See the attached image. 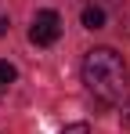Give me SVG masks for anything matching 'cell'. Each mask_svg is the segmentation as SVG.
Masks as SVG:
<instances>
[{"instance_id": "cell-7", "label": "cell", "mask_w": 130, "mask_h": 134, "mask_svg": "<svg viewBox=\"0 0 130 134\" xmlns=\"http://www.w3.org/2000/svg\"><path fill=\"white\" fill-rule=\"evenodd\" d=\"M7 33V15H0V36Z\"/></svg>"}, {"instance_id": "cell-4", "label": "cell", "mask_w": 130, "mask_h": 134, "mask_svg": "<svg viewBox=\"0 0 130 134\" xmlns=\"http://www.w3.org/2000/svg\"><path fill=\"white\" fill-rule=\"evenodd\" d=\"M15 80H18V69L11 65V62H4V58H0V94H4L7 87H11Z\"/></svg>"}, {"instance_id": "cell-3", "label": "cell", "mask_w": 130, "mask_h": 134, "mask_svg": "<svg viewBox=\"0 0 130 134\" xmlns=\"http://www.w3.org/2000/svg\"><path fill=\"white\" fill-rule=\"evenodd\" d=\"M83 29H105V7L87 4L83 7Z\"/></svg>"}, {"instance_id": "cell-6", "label": "cell", "mask_w": 130, "mask_h": 134, "mask_svg": "<svg viewBox=\"0 0 130 134\" xmlns=\"http://www.w3.org/2000/svg\"><path fill=\"white\" fill-rule=\"evenodd\" d=\"M62 134H90V127H87V123H65Z\"/></svg>"}, {"instance_id": "cell-5", "label": "cell", "mask_w": 130, "mask_h": 134, "mask_svg": "<svg viewBox=\"0 0 130 134\" xmlns=\"http://www.w3.org/2000/svg\"><path fill=\"white\" fill-rule=\"evenodd\" d=\"M119 123H123V131H130V98L119 105Z\"/></svg>"}, {"instance_id": "cell-1", "label": "cell", "mask_w": 130, "mask_h": 134, "mask_svg": "<svg viewBox=\"0 0 130 134\" xmlns=\"http://www.w3.org/2000/svg\"><path fill=\"white\" fill-rule=\"evenodd\" d=\"M127 80H130V72H127L123 54H116L112 47H94V51H87V58H83V83H87V91H90L101 105L123 102Z\"/></svg>"}, {"instance_id": "cell-2", "label": "cell", "mask_w": 130, "mask_h": 134, "mask_svg": "<svg viewBox=\"0 0 130 134\" xmlns=\"http://www.w3.org/2000/svg\"><path fill=\"white\" fill-rule=\"evenodd\" d=\"M58 36H62V15L51 11V7L36 11L33 22H29V40L36 47H51V44H58Z\"/></svg>"}]
</instances>
